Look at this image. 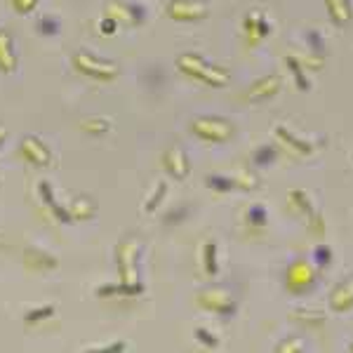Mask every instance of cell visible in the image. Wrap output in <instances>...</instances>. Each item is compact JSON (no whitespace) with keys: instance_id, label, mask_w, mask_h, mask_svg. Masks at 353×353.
<instances>
[{"instance_id":"obj_4","label":"cell","mask_w":353,"mask_h":353,"mask_svg":"<svg viewBox=\"0 0 353 353\" xmlns=\"http://www.w3.org/2000/svg\"><path fill=\"white\" fill-rule=\"evenodd\" d=\"M191 134L208 144H226L236 134V125L224 116H198L191 121Z\"/></svg>"},{"instance_id":"obj_30","label":"cell","mask_w":353,"mask_h":353,"mask_svg":"<svg viewBox=\"0 0 353 353\" xmlns=\"http://www.w3.org/2000/svg\"><path fill=\"white\" fill-rule=\"evenodd\" d=\"M189 217H191V208H189V205H176V208H172L163 217V224L165 226H179V224H184V221L189 219Z\"/></svg>"},{"instance_id":"obj_38","label":"cell","mask_w":353,"mask_h":353,"mask_svg":"<svg viewBox=\"0 0 353 353\" xmlns=\"http://www.w3.org/2000/svg\"><path fill=\"white\" fill-rule=\"evenodd\" d=\"M5 139H8V132H5V130H3V132H0V146L5 144Z\"/></svg>"},{"instance_id":"obj_22","label":"cell","mask_w":353,"mask_h":353,"mask_svg":"<svg viewBox=\"0 0 353 353\" xmlns=\"http://www.w3.org/2000/svg\"><path fill=\"white\" fill-rule=\"evenodd\" d=\"M288 201L292 203V208L297 210V212L306 214L309 219L313 217V214H316V208H313V198L309 196V191H304V189L290 191L288 193Z\"/></svg>"},{"instance_id":"obj_8","label":"cell","mask_w":353,"mask_h":353,"mask_svg":"<svg viewBox=\"0 0 353 353\" xmlns=\"http://www.w3.org/2000/svg\"><path fill=\"white\" fill-rule=\"evenodd\" d=\"M19 153L33 168H50V163H52V149L36 134H26L19 141Z\"/></svg>"},{"instance_id":"obj_32","label":"cell","mask_w":353,"mask_h":353,"mask_svg":"<svg viewBox=\"0 0 353 353\" xmlns=\"http://www.w3.org/2000/svg\"><path fill=\"white\" fill-rule=\"evenodd\" d=\"M248 221L252 226H266L269 224V212L261 203H254L252 208L248 210Z\"/></svg>"},{"instance_id":"obj_10","label":"cell","mask_w":353,"mask_h":353,"mask_svg":"<svg viewBox=\"0 0 353 353\" xmlns=\"http://www.w3.org/2000/svg\"><path fill=\"white\" fill-rule=\"evenodd\" d=\"M281 85H283V78L278 76V73L261 76V78H257V81H254L248 88V94H245V99H248L250 104H264V101L273 99V97L281 92Z\"/></svg>"},{"instance_id":"obj_12","label":"cell","mask_w":353,"mask_h":353,"mask_svg":"<svg viewBox=\"0 0 353 353\" xmlns=\"http://www.w3.org/2000/svg\"><path fill=\"white\" fill-rule=\"evenodd\" d=\"M38 196H41V201L45 205V210H48L52 217L59 221V224H73L71 214H68V208L66 205H61L59 201L54 198V191H52V184H50L48 179H41L38 181Z\"/></svg>"},{"instance_id":"obj_26","label":"cell","mask_w":353,"mask_h":353,"mask_svg":"<svg viewBox=\"0 0 353 353\" xmlns=\"http://www.w3.org/2000/svg\"><path fill=\"white\" fill-rule=\"evenodd\" d=\"M205 184H208V189H212L217 193H231L241 186L238 179H233L229 174H208L205 176Z\"/></svg>"},{"instance_id":"obj_34","label":"cell","mask_w":353,"mask_h":353,"mask_svg":"<svg viewBox=\"0 0 353 353\" xmlns=\"http://www.w3.org/2000/svg\"><path fill=\"white\" fill-rule=\"evenodd\" d=\"M193 337H196L198 341H201L203 346H208V349H214V346L219 344V339L214 337V334L210 332L208 327H196V330H193Z\"/></svg>"},{"instance_id":"obj_27","label":"cell","mask_w":353,"mask_h":353,"mask_svg":"<svg viewBox=\"0 0 353 353\" xmlns=\"http://www.w3.org/2000/svg\"><path fill=\"white\" fill-rule=\"evenodd\" d=\"M332 259H334V252H332V248H330L327 243H318L316 248H313V252H311V261L316 264V269H327L330 264H332Z\"/></svg>"},{"instance_id":"obj_14","label":"cell","mask_w":353,"mask_h":353,"mask_svg":"<svg viewBox=\"0 0 353 353\" xmlns=\"http://www.w3.org/2000/svg\"><path fill=\"white\" fill-rule=\"evenodd\" d=\"M19 66V57L14 52V41L12 33L8 28H0V73L12 76Z\"/></svg>"},{"instance_id":"obj_23","label":"cell","mask_w":353,"mask_h":353,"mask_svg":"<svg viewBox=\"0 0 353 353\" xmlns=\"http://www.w3.org/2000/svg\"><path fill=\"white\" fill-rule=\"evenodd\" d=\"M285 66L290 68V73H292V81H294V85H297L299 92H309L311 90L309 73H306V68L299 64L297 57H285Z\"/></svg>"},{"instance_id":"obj_16","label":"cell","mask_w":353,"mask_h":353,"mask_svg":"<svg viewBox=\"0 0 353 353\" xmlns=\"http://www.w3.org/2000/svg\"><path fill=\"white\" fill-rule=\"evenodd\" d=\"M243 28L250 36V41H254V43L264 41V38L273 31L269 17L264 12H257V10H254V12H248V17H245V21H243Z\"/></svg>"},{"instance_id":"obj_31","label":"cell","mask_w":353,"mask_h":353,"mask_svg":"<svg viewBox=\"0 0 353 353\" xmlns=\"http://www.w3.org/2000/svg\"><path fill=\"white\" fill-rule=\"evenodd\" d=\"M36 26H38V33H41V36H57L61 28V21L57 19V17L48 14V17H41Z\"/></svg>"},{"instance_id":"obj_33","label":"cell","mask_w":353,"mask_h":353,"mask_svg":"<svg viewBox=\"0 0 353 353\" xmlns=\"http://www.w3.org/2000/svg\"><path fill=\"white\" fill-rule=\"evenodd\" d=\"M10 5H12L17 14H33L38 5H41V0H10Z\"/></svg>"},{"instance_id":"obj_18","label":"cell","mask_w":353,"mask_h":353,"mask_svg":"<svg viewBox=\"0 0 353 353\" xmlns=\"http://www.w3.org/2000/svg\"><path fill=\"white\" fill-rule=\"evenodd\" d=\"M276 137L283 141V144H288L292 151H297L299 156H311L313 153V144L309 139H301L292 132V130H288L285 125H276Z\"/></svg>"},{"instance_id":"obj_20","label":"cell","mask_w":353,"mask_h":353,"mask_svg":"<svg viewBox=\"0 0 353 353\" xmlns=\"http://www.w3.org/2000/svg\"><path fill=\"white\" fill-rule=\"evenodd\" d=\"M81 130L90 137H104L113 130V121L109 116H88L81 121Z\"/></svg>"},{"instance_id":"obj_11","label":"cell","mask_w":353,"mask_h":353,"mask_svg":"<svg viewBox=\"0 0 353 353\" xmlns=\"http://www.w3.org/2000/svg\"><path fill=\"white\" fill-rule=\"evenodd\" d=\"M163 168L172 179H186L191 174V161H189V153L184 151V146L172 144L168 151L163 153Z\"/></svg>"},{"instance_id":"obj_28","label":"cell","mask_w":353,"mask_h":353,"mask_svg":"<svg viewBox=\"0 0 353 353\" xmlns=\"http://www.w3.org/2000/svg\"><path fill=\"white\" fill-rule=\"evenodd\" d=\"M54 304H43V306H36V309H31V311H26V316H24V323L26 325H38V323H43V321H48V318H52L54 316Z\"/></svg>"},{"instance_id":"obj_35","label":"cell","mask_w":353,"mask_h":353,"mask_svg":"<svg viewBox=\"0 0 353 353\" xmlns=\"http://www.w3.org/2000/svg\"><path fill=\"white\" fill-rule=\"evenodd\" d=\"M118 24H121V21H118L116 17H111V14L101 17V19H99V33H101V36H113V33L118 31Z\"/></svg>"},{"instance_id":"obj_39","label":"cell","mask_w":353,"mask_h":353,"mask_svg":"<svg viewBox=\"0 0 353 353\" xmlns=\"http://www.w3.org/2000/svg\"><path fill=\"white\" fill-rule=\"evenodd\" d=\"M3 130H5V128H3V125H0V132H3Z\"/></svg>"},{"instance_id":"obj_6","label":"cell","mask_w":353,"mask_h":353,"mask_svg":"<svg viewBox=\"0 0 353 353\" xmlns=\"http://www.w3.org/2000/svg\"><path fill=\"white\" fill-rule=\"evenodd\" d=\"M318 283V273L306 259H294L285 271V288L294 297L309 294Z\"/></svg>"},{"instance_id":"obj_5","label":"cell","mask_w":353,"mask_h":353,"mask_svg":"<svg viewBox=\"0 0 353 353\" xmlns=\"http://www.w3.org/2000/svg\"><path fill=\"white\" fill-rule=\"evenodd\" d=\"M198 304L203 306V309L217 313V316L221 318V321H231L233 316H236L238 311V301L236 297H233L231 288L229 285H210L198 292Z\"/></svg>"},{"instance_id":"obj_2","label":"cell","mask_w":353,"mask_h":353,"mask_svg":"<svg viewBox=\"0 0 353 353\" xmlns=\"http://www.w3.org/2000/svg\"><path fill=\"white\" fill-rule=\"evenodd\" d=\"M176 68L193 81L208 85V88H226L231 83V71L224 66H214L198 52H184L176 57Z\"/></svg>"},{"instance_id":"obj_36","label":"cell","mask_w":353,"mask_h":353,"mask_svg":"<svg viewBox=\"0 0 353 353\" xmlns=\"http://www.w3.org/2000/svg\"><path fill=\"white\" fill-rule=\"evenodd\" d=\"M278 351H304V344L294 337V339H285L278 344Z\"/></svg>"},{"instance_id":"obj_15","label":"cell","mask_w":353,"mask_h":353,"mask_svg":"<svg viewBox=\"0 0 353 353\" xmlns=\"http://www.w3.org/2000/svg\"><path fill=\"white\" fill-rule=\"evenodd\" d=\"M24 264L33 271H54L59 266V259L50 254L48 250H41L36 245H28L24 250Z\"/></svg>"},{"instance_id":"obj_24","label":"cell","mask_w":353,"mask_h":353,"mask_svg":"<svg viewBox=\"0 0 353 353\" xmlns=\"http://www.w3.org/2000/svg\"><path fill=\"white\" fill-rule=\"evenodd\" d=\"M165 196H168V181L161 179L156 186H153V191L149 193V196H146L144 205H141V212H144V214H153L163 205Z\"/></svg>"},{"instance_id":"obj_41","label":"cell","mask_w":353,"mask_h":353,"mask_svg":"<svg viewBox=\"0 0 353 353\" xmlns=\"http://www.w3.org/2000/svg\"><path fill=\"white\" fill-rule=\"evenodd\" d=\"M0 184H3V181H0Z\"/></svg>"},{"instance_id":"obj_37","label":"cell","mask_w":353,"mask_h":353,"mask_svg":"<svg viewBox=\"0 0 353 353\" xmlns=\"http://www.w3.org/2000/svg\"><path fill=\"white\" fill-rule=\"evenodd\" d=\"M128 346L123 341H116V344H109V346H101V351H125Z\"/></svg>"},{"instance_id":"obj_13","label":"cell","mask_w":353,"mask_h":353,"mask_svg":"<svg viewBox=\"0 0 353 353\" xmlns=\"http://www.w3.org/2000/svg\"><path fill=\"white\" fill-rule=\"evenodd\" d=\"M330 309L334 313H346L353 309V276L339 281L330 292Z\"/></svg>"},{"instance_id":"obj_29","label":"cell","mask_w":353,"mask_h":353,"mask_svg":"<svg viewBox=\"0 0 353 353\" xmlns=\"http://www.w3.org/2000/svg\"><path fill=\"white\" fill-rule=\"evenodd\" d=\"M306 45H309V52L313 57H321V59H325L327 54V48H325V38L321 36V31H306Z\"/></svg>"},{"instance_id":"obj_9","label":"cell","mask_w":353,"mask_h":353,"mask_svg":"<svg viewBox=\"0 0 353 353\" xmlns=\"http://www.w3.org/2000/svg\"><path fill=\"white\" fill-rule=\"evenodd\" d=\"M106 14L116 17L118 21L130 26H141L146 21V17H149L146 8L141 3H137V0H116V3H109Z\"/></svg>"},{"instance_id":"obj_21","label":"cell","mask_w":353,"mask_h":353,"mask_svg":"<svg viewBox=\"0 0 353 353\" xmlns=\"http://www.w3.org/2000/svg\"><path fill=\"white\" fill-rule=\"evenodd\" d=\"M201 259H203L205 273H208L210 278L217 276V273H219V248H217V241H205Z\"/></svg>"},{"instance_id":"obj_40","label":"cell","mask_w":353,"mask_h":353,"mask_svg":"<svg viewBox=\"0 0 353 353\" xmlns=\"http://www.w3.org/2000/svg\"><path fill=\"white\" fill-rule=\"evenodd\" d=\"M351 351H353V344H351Z\"/></svg>"},{"instance_id":"obj_19","label":"cell","mask_w":353,"mask_h":353,"mask_svg":"<svg viewBox=\"0 0 353 353\" xmlns=\"http://www.w3.org/2000/svg\"><path fill=\"white\" fill-rule=\"evenodd\" d=\"M73 221H88L97 214V203L90 196H78L66 205Z\"/></svg>"},{"instance_id":"obj_1","label":"cell","mask_w":353,"mask_h":353,"mask_svg":"<svg viewBox=\"0 0 353 353\" xmlns=\"http://www.w3.org/2000/svg\"><path fill=\"white\" fill-rule=\"evenodd\" d=\"M139 259H141V241L139 238L137 236L123 238L116 248V266H118L121 283L125 288V297H139V294L144 292Z\"/></svg>"},{"instance_id":"obj_17","label":"cell","mask_w":353,"mask_h":353,"mask_svg":"<svg viewBox=\"0 0 353 353\" xmlns=\"http://www.w3.org/2000/svg\"><path fill=\"white\" fill-rule=\"evenodd\" d=\"M325 8L330 14V21L334 26L344 28L351 24L353 19V3L351 0H325Z\"/></svg>"},{"instance_id":"obj_25","label":"cell","mask_w":353,"mask_h":353,"mask_svg":"<svg viewBox=\"0 0 353 353\" xmlns=\"http://www.w3.org/2000/svg\"><path fill=\"white\" fill-rule=\"evenodd\" d=\"M276 158H278V149H276V146H271V144H261V146H257V149L252 151V165H254V168H259V170L271 168V165L276 163Z\"/></svg>"},{"instance_id":"obj_7","label":"cell","mask_w":353,"mask_h":353,"mask_svg":"<svg viewBox=\"0 0 353 353\" xmlns=\"http://www.w3.org/2000/svg\"><path fill=\"white\" fill-rule=\"evenodd\" d=\"M165 12L172 21H181V24H191V21H203L210 14L208 0H170L165 5Z\"/></svg>"},{"instance_id":"obj_3","label":"cell","mask_w":353,"mask_h":353,"mask_svg":"<svg viewBox=\"0 0 353 353\" xmlns=\"http://www.w3.org/2000/svg\"><path fill=\"white\" fill-rule=\"evenodd\" d=\"M71 64L78 73L92 78V81H101V83H111L121 76V66L113 59H106V57H97L88 50H78L76 54L71 57Z\"/></svg>"}]
</instances>
